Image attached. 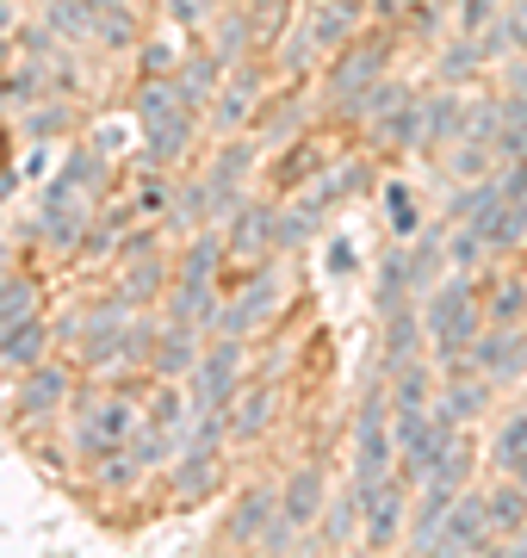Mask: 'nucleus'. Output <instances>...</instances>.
<instances>
[{"instance_id": "obj_1", "label": "nucleus", "mask_w": 527, "mask_h": 558, "mask_svg": "<svg viewBox=\"0 0 527 558\" xmlns=\"http://www.w3.org/2000/svg\"><path fill=\"white\" fill-rule=\"evenodd\" d=\"M137 131H143V161L149 168H174L193 143V106L174 94L168 75H149L137 87Z\"/></svg>"}, {"instance_id": "obj_2", "label": "nucleus", "mask_w": 527, "mask_h": 558, "mask_svg": "<svg viewBox=\"0 0 527 558\" xmlns=\"http://www.w3.org/2000/svg\"><path fill=\"white\" fill-rule=\"evenodd\" d=\"M422 317H428V348H434V366H459L471 354V341H478V292H471L466 274L441 279L434 292L422 299Z\"/></svg>"}, {"instance_id": "obj_3", "label": "nucleus", "mask_w": 527, "mask_h": 558, "mask_svg": "<svg viewBox=\"0 0 527 558\" xmlns=\"http://www.w3.org/2000/svg\"><path fill=\"white\" fill-rule=\"evenodd\" d=\"M397 472V428H391V391H366L354 422V484H379Z\"/></svg>"}, {"instance_id": "obj_4", "label": "nucleus", "mask_w": 527, "mask_h": 558, "mask_svg": "<svg viewBox=\"0 0 527 558\" xmlns=\"http://www.w3.org/2000/svg\"><path fill=\"white\" fill-rule=\"evenodd\" d=\"M143 410L131 398H94L82 410V428H75V447H82L87 459H112V453H131V435H137Z\"/></svg>"}, {"instance_id": "obj_5", "label": "nucleus", "mask_w": 527, "mask_h": 558, "mask_svg": "<svg viewBox=\"0 0 527 558\" xmlns=\"http://www.w3.org/2000/svg\"><path fill=\"white\" fill-rule=\"evenodd\" d=\"M385 81V50L379 44H347V50H335V69H329V106L335 112H347V119H360L366 94Z\"/></svg>"}, {"instance_id": "obj_6", "label": "nucleus", "mask_w": 527, "mask_h": 558, "mask_svg": "<svg viewBox=\"0 0 527 558\" xmlns=\"http://www.w3.org/2000/svg\"><path fill=\"white\" fill-rule=\"evenodd\" d=\"M285 304V274L280 267H261V274L248 279L236 304H218V317H211V336H255L261 323H273V311Z\"/></svg>"}, {"instance_id": "obj_7", "label": "nucleus", "mask_w": 527, "mask_h": 558, "mask_svg": "<svg viewBox=\"0 0 527 558\" xmlns=\"http://www.w3.org/2000/svg\"><path fill=\"white\" fill-rule=\"evenodd\" d=\"M360 490V484H354ZM360 546H372V553H385V546H397V539L409 534V497H404V472H391V478L366 484L360 490Z\"/></svg>"}, {"instance_id": "obj_8", "label": "nucleus", "mask_w": 527, "mask_h": 558, "mask_svg": "<svg viewBox=\"0 0 527 558\" xmlns=\"http://www.w3.org/2000/svg\"><path fill=\"white\" fill-rule=\"evenodd\" d=\"M243 385V336H218L193 366V410H223Z\"/></svg>"}, {"instance_id": "obj_9", "label": "nucleus", "mask_w": 527, "mask_h": 558, "mask_svg": "<svg viewBox=\"0 0 527 558\" xmlns=\"http://www.w3.org/2000/svg\"><path fill=\"white\" fill-rule=\"evenodd\" d=\"M490 539H497V527H490V502L478 497V490H459V502L446 509V521L434 527V539H428V553L466 558V553H485Z\"/></svg>"}, {"instance_id": "obj_10", "label": "nucleus", "mask_w": 527, "mask_h": 558, "mask_svg": "<svg viewBox=\"0 0 527 558\" xmlns=\"http://www.w3.org/2000/svg\"><path fill=\"white\" fill-rule=\"evenodd\" d=\"M360 119H366V137L372 143H416V94H409L404 81H379L372 94H366L360 106Z\"/></svg>"}, {"instance_id": "obj_11", "label": "nucleus", "mask_w": 527, "mask_h": 558, "mask_svg": "<svg viewBox=\"0 0 527 558\" xmlns=\"http://www.w3.org/2000/svg\"><path fill=\"white\" fill-rule=\"evenodd\" d=\"M466 360L478 373H490L497 385H515L527 373V323H497V329H485V336L471 341Z\"/></svg>"}, {"instance_id": "obj_12", "label": "nucleus", "mask_w": 527, "mask_h": 558, "mask_svg": "<svg viewBox=\"0 0 527 558\" xmlns=\"http://www.w3.org/2000/svg\"><path fill=\"white\" fill-rule=\"evenodd\" d=\"M223 242H230V255L236 260H267L273 248H280V218L267 211V205H236L230 211V223H223Z\"/></svg>"}, {"instance_id": "obj_13", "label": "nucleus", "mask_w": 527, "mask_h": 558, "mask_svg": "<svg viewBox=\"0 0 527 558\" xmlns=\"http://www.w3.org/2000/svg\"><path fill=\"white\" fill-rule=\"evenodd\" d=\"M354 38H360V0H323V7H310L305 44L317 57H335V50H347Z\"/></svg>"}, {"instance_id": "obj_14", "label": "nucleus", "mask_w": 527, "mask_h": 558, "mask_svg": "<svg viewBox=\"0 0 527 558\" xmlns=\"http://www.w3.org/2000/svg\"><path fill=\"white\" fill-rule=\"evenodd\" d=\"M323 509H329V478H323V465H298L292 478H285V490H280V515L305 534V527H317L323 521Z\"/></svg>"}, {"instance_id": "obj_15", "label": "nucleus", "mask_w": 527, "mask_h": 558, "mask_svg": "<svg viewBox=\"0 0 527 558\" xmlns=\"http://www.w3.org/2000/svg\"><path fill=\"white\" fill-rule=\"evenodd\" d=\"M459 119H466V100H453L446 87L416 100V143L409 149H446V143L459 137Z\"/></svg>"}, {"instance_id": "obj_16", "label": "nucleus", "mask_w": 527, "mask_h": 558, "mask_svg": "<svg viewBox=\"0 0 527 558\" xmlns=\"http://www.w3.org/2000/svg\"><path fill=\"white\" fill-rule=\"evenodd\" d=\"M490 391H497V379H490V373H478L471 360H459V366H446L441 410H446V416H459V422H471V416H485Z\"/></svg>"}, {"instance_id": "obj_17", "label": "nucleus", "mask_w": 527, "mask_h": 558, "mask_svg": "<svg viewBox=\"0 0 527 558\" xmlns=\"http://www.w3.org/2000/svg\"><path fill=\"white\" fill-rule=\"evenodd\" d=\"M199 329H186V323H168L162 336L149 341V366L162 373V379H193V366H199Z\"/></svg>"}, {"instance_id": "obj_18", "label": "nucleus", "mask_w": 527, "mask_h": 558, "mask_svg": "<svg viewBox=\"0 0 527 558\" xmlns=\"http://www.w3.org/2000/svg\"><path fill=\"white\" fill-rule=\"evenodd\" d=\"M422 336H428V317L416 304L385 311V373H404L409 360H422Z\"/></svg>"}, {"instance_id": "obj_19", "label": "nucleus", "mask_w": 527, "mask_h": 558, "mask_svg": "<svg viewBox=\"0 0 527 558\" xmlns=\"http://www.w3.org/2000/svg\"><path fill=\"white\" fill-rule=\"evenodd\" d=\"M255 100H261V75L243 62V69H236V75L218 87V100H211V124H218V131H236V124H248V119H255Z\"/></svg>"}, {"instance_id": "obj_20", "label": "nucleus", "mask_w": 527, "mask_h": 558, "mask_svg": "<svg viewBox=\"0 0 527 558\" xmlns=\"http://www.w3.org/2000/svg\"><path fill=\"white\" fill-rule=\"evenodd\" d=\"M273 410H280V398H273V385H255V391H243V398L223 403V422H230V440H255L273 422Z\"/></svg>"}, {"instance_id": "obj_21", "label": "nucleus", "mask_w": 527, "mask_h": 558, "mask_svg": "<svg viewBox=\"0 0 527 558\" xmlns=\"http://www.w3.org/2000/svg\"><path fill=\"white\" fill-rule=\"evenodd\" d=\"M273 515H280V490H248L243 509L230 515V527H223V534L236 539V546H261V534L273 527Z\"/></svg>"}, {"instance_id": "obj_22", "label": "nucleus", "mask_w": 527, "mask_h": 558, "mask_svg": "<svg viewBox=\"0 0 527 558\" xmlns=\"http://www.w3.org/2000/svg\"><path fill=\"white\" fill-rule=\"evenodd\" d=\"M44 341H50V329H44L38 311L20 317V323H7V329H0V366H38Z\"/></svg>"}, {"instance_id": "obj_23", "label": "nucleus", "mask_w": 527, "mask_h": 558, "mask_svg": "<svg viewBox=\"0 0 527 558\" xmlns=\"http://www.w3.org/2000/svg\"><path fill=\"white\" fill-rule=\"evenodd\" d=\"M211 317H218V292H211V279H181V286H174V299H168V323L211 329Z\"/></svg>"}, {"instance_id": "obj_24", "label": "nucleus", "mask_w": 527, "mask_h": 558, "mask_svg": "<svg viewBox=\"0 0 527 558\" xmlns=\"http://www.w3.org/2000/svg\"><path fill=\"white\" fill-rule=\"evenodd\" d=\"M218 75H223L218 57H186L168 81H174V94H181L186 106H211V100H218V87H223Z\"/></svg>"}, {"instance_id": "obj_25", "label": "nucleus", "mask_w": 527, "mask_h": 558, "mask_svg": "<svg viewBox=\"0 0 527 558\" xmlns=\"http://www.w3.org/2000/svg\"><path fill=\"white\" fill-rule=\"evenodd\" d=\"M490 502V527H497V539H515L527 527V484L522 478H503L497 490H485Z\"/></svg>"}, {"instance_id": "obj_26", "label": "nucleus", "mask_w": 527, "mask_h": 558, "mask_svg": "<svg viewBox=\"0 0 527 558\" xmlns=\"http://www.w3.org/2000/svg\"><path fill=\"white\" fill-rule=\"evenodd\" d=\"M360 521H366V509H360V490H335L317 527H323V539L335 546V553H342V546H354V539H360Z\"/></svg>"}, {"instance_id": "obj_27", "label": "nucleus", "mask_w": 527, "mask_h": 558, "mask_svg": "<svg viewBox=\"0 0 527 558\" xmlns=\"http://www.w3.org/2000/svg\"><path fill=\"white\" fill-rule=\"evenodd\" d=\"M62 398H69V373L50 366V360H38L32 379H25V391H20V403L32 410V416H50V410H62Z\"/></svg>"}, {"instance_id": "obj_28", "label": "nucleus", "mask_w": 527, "mask_h": 558, "mask_svg": "<svg viewBox=\"0 0 527 558\" xmlns=\"http://www.w3.org/2000/svg\"><path fill=\"white\" fill-rule=\"evenodd\" d=\"M385 230L397 242L422 236V205H416V193H409L404 180H385Z\"/></svg>"}, {"instance_id": "obj_29", "label": "nucleus", "mask_w": 527, "mask_h": 558, "mask_svg": "<svg viewBox=\"0 0 527 558\" xmlns=\"http://www.w3.org/2000/svg\"><path fill=\"white\" fill-rule=\"evenodd\" d=\"M323 193H305V199L292 205V211H280V248H298V242L317 236V223H323Z\"/></svg>"}, {"instance_id": "obj_30", "label": "nucleus", "mask_w": 527, "mask_h": 558, "mask_svg": "<svg viewBox=\"0 0 527 558\" xmlns=\"http://www.w3.org/2000/svg\"><path fill=\"white\" fill-rule=\"evenodd\" d=\"M522 453H527V410H515V416H503V428L490 440V465H497V472H515Z\"/></svg>"}, {"instance_id": "obj_31", "label": "nucleus", "mask_w": 527, "mask_h": 558, "mask_svg": "<svg viewBox=\"0 0 527 558\" xmlns=\"http://www.w3.org/2000/svg\"><path fill=\"white\" fill-rule=\"evenodd\" d=\"M527 236V199H503L497 223H490V255H508V248H522Z\"/></svg>"}, {"instance_id": "obj_32", "label": "nucleus", "mask_w": 527, "mask_h": 558, "mask_svg": "<svg viewBox=\"0 0 527 558\" xmlns=\"http://www.w3.org/2000/svg\"><path fill=\"white\" fill-rule=\"evenodd\" d=\"M32 311H38V286H32V279H7V286H0V329L32 317Z\"/></svg>"}, {"instance_id": "obj_33", "label": "nucleus", "mask_w": 527, "mask_h": 558, "mask_svg": "<svg viewBox=\"0 0 527 558\" xmlns=\"http://www.w3.org/2000/svg\"><path fill=\"white\" fill-rule=\"evenodd\" d=\"M243 50H248V20H243V13L218 20V50H211V57H218V62H236Z\"/></svg>"}, {"instance_id": "obj_34", "label": "nucleus", "mask_w": 527, "mask_h": 558, "mask_svg": "<svg viewBox=\"0 0 527 558\" xmlns=\"http://www.w3.org/2000/svg\"><path fill=\"white\" fill-rule=\"evenodd\" d=\"M478 69H485V50H478V44H459V50H446V62H441V81L446 87H453V81H466V75H478Z\"/></svg>"}, {"instance_id": "obj_35", "label": "nucleus", "mask_w": 527, "mask_h": 558, "mask_svg": "<svg viewBox=\"0 0 527 558\" xmlns=\"http://www.w3.org/2000/svg\"><path fill=\"white\" fill-rule=\"evenodd\" d=\"M497 20H503V7H497V0H459V32H466V38L490 32Z\"/></svg>"}, {"instance_id": "obj_36", "label": "nucleus", "mask_w": 527, "mask_h": 558, "mask_svg": "<svg viewBox=\"0 0 527 558\" xmlns=\"http://www.w3.org/2000/svg\"><path fill=\"white\" fill-rule=\"evenodd\" d=\"M156 286H162V267H156V260L143 255L137 267H131V279H124V292H131L137 304H149V299H156Z\"/></svg>"}, {"instance_id": "obj_37", "label": "nucleus", "mask_w": 527, "mask_h": 558, "mask_svg": "<svg viewBox=\"0 0 527 558\" xmlns=\"http://www.w3.org/2000/svg\"><path fill=\"white\" fill-rule=\"evenodd\" d=\"M168 20L186 25V32H205L218 13H211V0H168Z\"/></svg>"}, {"instance_id": "obj_38", "label": "nucleus", "mask_w": 527, "mask_h": 558, "mask_svg": "<svg viewBox=\"0 0 527 558\" xmlns=\"http://www.w3.org/2000/svg\"><path fill=\"white\" fill-rule=\"evenodd\" d=\"M522 317H527V286L508 279L503 292H497V323H522Z\"/></svg>"}, {"instance_id": "obj_39", "label": "nucleus", "mask_w": 527, "mask_h": 558, "mask_svg": "<svg viewBox=\"0 0 527 558\" xmlns=\"http://www.w3.org/2000/svg\"><path fill=\"white\" fill-rule=\"evenodd\" d=\"M503 32H508V50H515V57H527V0L503 7Z\"/></svg>"}, {"instance_id": "obj_40", "label": "nucleus", "mask_w": 527, "mask_h": 558, "mask_svg": "<svg viewBox=\"0 0 527 558\" xmlns=\"http://www.w3.org/2000/svg\"><path fill=\"white\" fill-rule=\"evenodd\" d=\"M162 205H168V186H162L156 174H143V180H137V211H143V218H156Z\"/></svg>"}, {"instance_id": "obj_41", "label": "nucleus", "mask_w": 527, "mask_h": 558, "mask_svg": "<svg viewBox=\"0 0 527 558\" xmlns=\"http://www.w3.org/2000/svg\"><path fill=\"white\" fill-rule=\"evenodd\" d=\"M323 267H329V274H354V248H347V242L335 236V242L323 248Z\"/></svg>"}, {"instance_id": "obj_42", "label": "nucleus", "mask_w": 527, "mask_h": 558, "mask_svg": "<svg viewBox=\"0 0 527 558\" xmlns=\"http://www.w3.org/2000/svg\"><path fill=\"white\" fill-rule=\"evenodd\" d=\"M379 20H397V13H409V7H422V0H366Z\"/></svg>"}, {"instance_id": "obj_43", "label": "nucleus", "mask_w": 527, "mask_h": 558, "mask_svg": "<svg viewBox=\"0 0 527 558\" xmlns=\"http://www.w3.org/2000/svg\"><path fill=\"white\" fill-rule=\"evenodd\" d=\"M508 94H527V62H515V69H508Z\"/></svg>"}, {"instance_id": "obj_44", "label": "nucleus", "mask_w": 527, "mask_h": 558, "mask_svg": "<svg viewBox=\"0 0 527 558\" xmlns=\"http://www.w3.org/2000/svg\"><path fill=\"white\" fill-rule=\"evenodd\" d=\"M13 32V0H0V38Z\"/></svg>"}, {"instance_id": "obj_45", "label": "nucleus", "mask_w": 527, "mask_h": 558, "mask_svg": "<svg viewBox=\"0 0 527 558\" xmlns=\"http://www.w3.org/2000/svg\"><path fill=\"white\" fill-rule=\"evenodd\" d=\"M508 553H527V527H522V534H515V539H508Z\"/></svg>"}, {"instance_id": "obj_46", "label": "nucleus", "mask_w": 527, "mask_h": 558, "mask_svg": "<svg viewBox=\"0 0 527 558\" xmlns=\"http://www.w3.org/2000/svg\"><path fill=\"white\" fill-rule=\"evenodd\" d=\"M508 478H522V484H527V453H522V459H515V472H508Z\"/></svg>"}, {"instance_id": "obj_47", "label": "nucleus", "mask_w": 527, "mask_h": 558, "mask_svg": "<svg viewBox=\"0 0 527 558\" xmlns=\"http://www.w3.org/2000/svg\"><path fill=\"white\" fill-rule=\"evenodd\" d=\"M7 279H13V274H7V248H0V286H7Z\"/></svg>"}]
</instances>
